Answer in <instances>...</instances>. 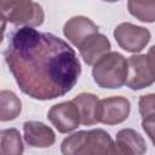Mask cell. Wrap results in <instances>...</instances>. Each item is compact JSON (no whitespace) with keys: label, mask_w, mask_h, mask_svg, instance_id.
<instances>
[{"label":"cell","mask_w":155,"mask_h":155,"mask_svg":"<svg viewBox=\"0 0 155 155\" xmlns=\"http://www.w3.org/2000/svg\"><path fill=\"white\" fill-rule=\"evenodd\" d=\"M148 56L151 58V61H153V62H154V64H155V45H154V46H151V47L149 48Z\"/></svg>","instance_id":"ffe728a7"},{"label":"cell","mask_w":155,"mask_h":155,"mask_svg":"<svg viewBox=\"0 0 155 155\" xmlns=\"http://www.w3.org/2000/svg\"><path fill=\"white\" fill-rule=\"evenodd\" d=\"M23 144L21 134L16 128H7L1 131L0 155H22Z\"/></svg>","instance_id":"9a60e30c"},{"label":"cell","mask_w":155,"mask_h":155,"mask_svg":"<svg viewBox=\"0 0 155 155\" xmlns=\"http://www.w3.org/2000/svg\"><path fill=\"white\" fill-rule=\"evenodd\" d=\"M5 61L21 91L39 101L64 96L81 74L76 53L64 40L30 27L8 35Z\"/></svg>","instance_id":"6da1fadb"},{"label":"cell","mask_w":155,"mask_h":155,"mask_svg":"<svg viewBox=\"0 0 155 155\" xmlns=\"http://www.w3.org/2000/svg\"><path fill=\"white\" fill-rule=\"evenodd\" d=\"M128 11L132 16L142 22H155V1L131 0L127 2Z\"/></svg>","instance_id":"2e32d148"},{"label":"cell","mask_w":155,"mask_h":155,"mask_svg":"<svg viewBox=\"0 0 155 155\" xmlns=\"http://www.w3.org/2000/svg\"><path fill=\"white\" fill-rule=\"evenodd\" d=\"M138 105H139V113L143 117L155 114V94L150 93V94L142 96L139 98Z\"/></svg>","instance_id":"e0dca14e"},{"label":"cell","mask_w":155,"mask_h":155,"mask_svg":"<svg viewBox=\"0 0 155 155\" xmlns=\"http://www.w3.org/2000/svg\"><path fill=\"white\" fill-rule=\"evenodd\" d=\"M78 48L80 50V54L84 58L85 63L92 65L96 64L103 56L109 53L110 42L104 35L97 33L86 39Z\"/></svg>","instance_id":"8fae6325"},{"label":"cell","mask_w":155,"mask_h":155,"mask_svg":"<svg viewBox=\"0 0 155 155\" xmlns=\"http://www.w3.org/2000/svg\"><path fill=\"white\" fill-rule=\"evenodd\" d=\"M109 155H136L132 150H130L128 148H126L125 145L115 142L111 150H110V154Z\"/></svg>","instance_id":"d6986e66"},{"label":"cell","mask_w":155,"mask_h":155,"mask_svg":"<svg viewBox=\"0 0 155 155\" xmlns=\"http://www.w3.org/2000/svg\"><path fill=\"white\" fill-rule=\"evenodd\" d=\"M63 33L71 44L79 47L86 39L98 33V27L90 18L78 16L70 18L64 24Z\"/></svg>","instance_id":"9c48e42d"},{"label":"cell","mask_w":155,"mask_h":155,"mask_svg":"<svg viewBox=\"0 0 155 155\" xmlns=\"http://www.w3.org/2000/svg\"><path fill=\"white\" fill-rule=\"evenodd\" d=\"M131 105L127 98L121 96L109 97L99 101L98 122L115 125L125 121L130 114Z\"/></svg>","instance_id":"ba28073f"},{"label":"cell","mask_w":155,"mask_h":155,"mask_svg":"<svg viewBox=\"0 0 155 155\" xmlns=\"http://www.w3.org/2000/svg\"><path fill=\"white\" fill-rule=\"evenodd\" d=\"M47 119L61 133H68L75 130L81 122L78 108L73 101L62 102L51 107L47 111Z\"/></svg>","instance_id":"52a82bcc"},{"label":"cell","mask_w":155,"mask_h":155,"mask_svg":"<svg viewBox=\"0 0 155 155\" xmlns=\"http://www.w3.org/2000/svg\"><path fill=\"white\" fill-rule=\"evenodd\" d=\"M114 38L120 47L128 52H139L150 40V31L147 28L132 23H121L114 30Z\"/></svg>","instance_id":"8992f818"},{"label":"cell","mask_w":155,"mask_h":155,"mask_svg":"<svg viewBox=\"0 0 155 155\" xmlns=\"http://www.w3.org/2000/svg\"><path fill=\"white\" fill-rule=\"evenodd\" d=\"M0 12L4 21L16 25L36 27L44 22V11L34 1H0Z\"/></svg>","instance_id":"277c9868"},{"label":"cell","mask_w":155,"mask_h":155,"mask_svg":"<svg viewBox=\"0 0 155 155\" xmlns=\"http://www.w3.org/2000/svg\"><path fill=\"white\" fill-rule=\"evenodd\" d=\"M114 143L109 133L97 128L67 137L61 145L63 155H109Z\"/></svg>","instance_id":"7a4b0ae2"},{"label":"cell","mask_w":155,"mask_h":155,"mask_svg":"<svg viewBox=\"0 0 155 155\" xmlns=\"http://www.w3.org/2000/svg\"><path fill=\"white\" fill-rule=\"evenodd\" d=\"M116 142L132 150L136 155H143L147 151V144L143 137L132 128H124L117 132Z\"/></svg>","instance_id":"5bb4252c"},{"label":"cell","mask_w":155,"mask_h":155,"mask_svg":"<svg viewBox=\"0 0 155 155\" xmlns=\"http://www.w3.org/2000/svg\"><path fill=\"white\" fill-rule=\"evenodd\" d=\"M22 110L19 98L11 91H1L0 93V120L8 121L17 117Z\"/></svg>","instance_id":"4fadbf2b"},{"label":"cell","mask_w":155,"mask_h":155,"mask_svg":"<svg viewBox=\"0 0 155 155\" xmlns=\"http://www.w3.org/2000/svg\"><path fill=\"white\" fill-rule=\"evenodd\" d=\"M92 75L99 87L120 88L127 81V61L117 52H109L93 65Z\"/></svg>","instance_id":"3957f363"},{"label":"cell","mask_w":155,"mask_h":155,"mask_svg":"<svg viewBox=\"0 0 155 155\" xmlns=\"http://www.w3.org/2000/svg\"><path fill=\"white\" fill-rule=\"evenodd\" d=\"M78 108L80 121L82 125H94L98 122L99 99L92 93H80L73 99Z\"/></svg>","instance_id":"7c38bea8"},{"label":"cell","mask_w":155,"mask_h":155,"mask_svg":"<svg viewBox=\"0 0 155 155\" xmlns=\"http://www.w3.org/2000/svg\"><path fill=\"white\" fill-rule=\"evenodd\" d=\"M24 139L34 148H47L54 143L56 136L53 131L42 122L27 121L23 125Z\"/></svg>","instance_id":"30bf717a"},{"label":"cell","mask_w":155,"mask_h":155,"mask_svg":"<svg viewBox=\"0 0 155 155\" xmlns=\"http://www.w3.org/2000/svg\"><path fill=\"white\" fill-rule=\"evenodd\" d=\"M128 75L126 85L132 90H142L155 82V64L147 54L131 56L127 59Z\"/></svg>","instance_id":"5b68a950"},{"label":"cell","mask_w":155,"mask_h":155,"mask_svg":"<svg viewBox=\"0 0 155 155\" xmlns=\"http://www.w3.org/2000/svg\"><path fill=\"white\" fill-rule=\"evenodd\" d=\"M142 126H143V130L145 131V133L148 134V137L150 138V140L153 142V144L155 147V114H151V115H148V116L143 117Z\"/></svg>","instance_id":"ac0fdd59"}]
</instances>
